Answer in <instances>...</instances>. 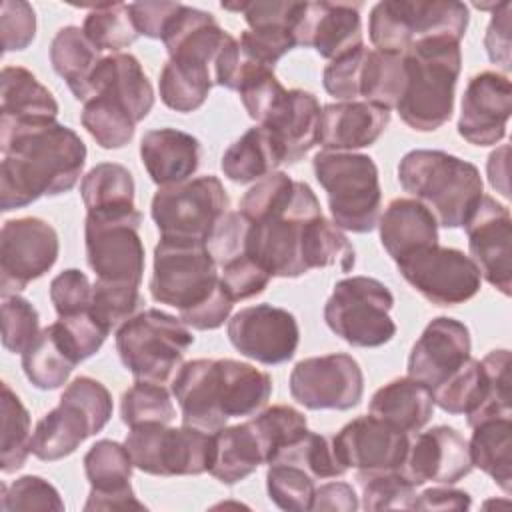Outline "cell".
I'll return each instance as SVG.
<instances>
[{
	"label": "cell",
	"mask_w": 512,
	"mask_h": 512,
	"mask_svg": "<svg viewBox=\"0 0 512 512\" xmlns=\"http://www.w3.org/2000/svg\"><path fill=\"white\" fill-rule=\"evenodd\" d=\"M0 148L2 212L72 190L86 162L82 138L58 122L0 136Z\"/></svg>",
	"instance_id": "1"
},
{
	"label": "cell",
	"mask_w": 512,
	"mask_h": 512,
	"mask_svg": "<svg viewBox=\"0 0 512 512\" xmlns=\"http://www.w3.org/2000/svg\"><path fill=\"white\" fill-rule=\"evenodd\" d=\"M182 424L216 432L230 418L258 414L272 396L270 374L232 358L184 362L172 378Z\"/></svg>",
	"instance_id": "2"
},
{
	"label": "cell",
	"mask_w": 512,
	"mask_h": 512,
	"mask_svg": "<svg viewBox=\"0 0 512 512\" xmlns=\"http://www.w3.org/2000/svg\"><path fill=\"white\" fill-rule=\"evenodd\" d=\"M228 32L210 12L182 6L162 44L168 62L160 70V100L176 112L198 110L214 86V62Z\"/></svg>",
	"instance_id": "3"
},
{
	"label": "cell",
	"mask_w": 512,
	"mask_h": 512,
	"mask_svg": "<svg viewBox=\"0 0 512 512\" xmlns=\"http://www.w3.org/2000/svg\"><path fill=\"white\" fill-rule=\"evenodd\" d=\"M406 86L396 112L406 126L434 132L454 110V90L462 70L460 40L450 36L424 38L406 48Z\"/></svg>",
	"instance_id": "4"
},
{
	"label": "cell",
	"mask_w": 512,
	"mask_h": 512,
	"mask_svg": "<svg viewBox=\"0 0 512 512\" xmlns=\"http://www.w3.org/2000/svg\"><path fill=\"white\" fill-rule=\"evenodd\" d=\"M398 182L442 228H460L484 194L480 170L444 150L406 152L398 164Z\"/></svg>",
	"instance_id": "5"
},
{
	"label": "cell",
	"mask_w": 512,
	"mask_h": 512,
	"mask_svg": "<svg viewBox=\"0 0 512 512\" xmlns=\"http://www.w3.org/2000/svg\"><path fill=\"white\" fill-rule=\"evenodd\" d=\"M312 168L340 230L366 234L376 228L382 190L378 166L368 154L322 150L314 156Z\"/></svg>",
	"instance_id": "6"
},
{
	"label": "cell",
	"mask_w": 512,
	"mask_h": 512,
	"mask_svg": "<svg viewBox=\"0 0 512 512\" xmlns=\"http://www.w3.org/2000/svg\"><path fill=\"white\" fill-rule=\"evenodd\" d=\"M108 388L90 376L74 378L62 392L56 408L46 412L32 432V454L42 462L70 456L112 418Z\"/></svg>",
	"instance_id": "7"
},
{
	"label": "cell",
	"mask_w": 512,
	"mask_h": 512,
	"mask_svg": "<svg viewBox=\"0 0 512 512\" xmlns=\"http://www.w3.org/2000/svg\"><path fill=\"white\" fill-rule=\"evenodd\" d=\"M192 344L188 326L158 308L134 314L116 330V350L124 368L146 382L164 384L174 378Z\"/></svg>",
	"instance_id": "8"
},
{
	"label": "cell",
	"mask_w": 512,
	"mask_h": 512,
	"mask_svg": "<svg viewBox=\"0 0 512 512\" xmlns=\"http://www.w3.org/2000/svg\"><path fill=\"white\" fill-rule=\"evenodd\" d=\"M468 20V6L456 0H384L370 10L368 36L376 50L404 54L424 38L462 40Z\"/></svg>",
	"instance_id": "9"
},
{
	"label": "cell",
	"mask_w": 512,
	"mask_h": 512,
	"mask_svg": "<svg viewBox=\"0 0 512 512\" xmlns=\"http://www.w3.org/2000/svg\"><path fill=\"white\" fill-rule=\"evenodd\" d=\"M392 308L394 296L384 282L370 276H348L334 284L324 304V320L346 344L378 348L396 334Z\"/></svg>",
	"instance_id": "10"
},
{
	"label": "cell",
	"mask_w": 512,
	"mask_h": 512,
	"mask_svg": "<svg viewBox=\"0 0 512 512\" xmlns=\"http://www.w3.org/2000/svg\"><path fill=\"white\" fill-rule=\"evenodd\" d=\"M148 288L156 302L178 312L192 310L214 296L220 288V276L206 242L160 238L154 248Z\"/></svg>",
	"instance_id": "11"
},
{
	"label": "cell",
	"mask_w": 512,
	"mask_h": 512,
	"mask_svg": "<svg viewBox=\"0 0 512 512\" xmlns=\"http://www.w3.org/2000/svg\"><path fill=\"white\" fill-rule=\"evenodd\" d=\"M134 468L152 476H198L208 472L214 436L196 426L142 424L124 438Z\"/></svg>",
	"instance_id": "12"
},
{
	"label": "cell",
	"mask_w": 512,
	"mask_h": 512,
	"mask_svg": "<svg viewBox=\"0 0 512 512\" xmlns=\"http://www.w3.org/2000/svg\"><path fill=\"white\" fill-rule=\"evenodd\" d=\"M228 194L214 174L160 186L152 196L150 216L160 238L206 242L216 222L228 212Z\"/></svg>",
	"instance_id": "13"
},
{
	"label": "cell",
	"mask_w": 512,
	"mask_h": 512,
	"mask_svg": "<svg viewBox=\"0 0 512 512\" xmlns=\"http://www.w3.org/2000/svg\"><path fill=\"white\" fill-rule=\"evenodd\" d=\"M142 214L126 216L86 214V260L96 280L138 286L144 276V244L138 234Z\"/></svg>",
	"instance_id": "14"
},
{
	"label": "cell",
	"mask_w": 512,
	"mask_h": 512,
	"mask_svg": "<svg viewBox=\"0 0 512 512\" xmlns=\"http://www.w3.org/2000/svg\"><path fill=\"white\" fill-rule=\"evenodd\" d=\"M400 276L428 302L456 306L474 298L482 276L474 260L458 248L426 246L396 260Z\"/></svg>",
	"instance_id": "15"
},
{
	"label": "cell",
	"mask_w": 512,
	"mask_h": 512,
	"mask_svg": "<svg viewBox=\"0 0 512 512\" xmlns=\"http://www.w3.org/2000/svg\"><path fill=\"white\" fill-rule=\"evenodd\" d=\"M58 234L42 218L6 220L0 230V292L18 294L42 278L58 260Z\"/></svg>",
	"instance_id": "16"
},
{
	"label": "cell",
	"mask_w": 512,
	"mask_h": 512,
	"mask_svg": "<svg viewBox=\"0 0 512 512\" xmlns=\"http://www.w3.org/2000/svg\"><path fill=\"white\" fill-rule=\"evenodd\" d=\"M290 394L308 410H350L364 394V374L346 352L310 356L290 372Z\"/></svg>",
	"instance_id": "17"
},
{
	"label": "cell",
	"mask_w": 512,
	"mask_h": 512,
	"mask_svg": "<svg viewBox=\"0 0 512 512\" xmlns=\"http://www.w3.org/2000/svg\"><path fill=\"white\" fill-rule=\"evenodd\" d=\"M228 340L242 356L274 366L296 354L300 328L292 312L264 302L246 306L228 320Z\"/></svg>",
	"instance_id": "18"
},
{
	"label": "cell",
	"mask_w": 512,
	"mask_h": 512,
	"mask_svg": "<svg viewBox=\"0 0 512 512\" xmlns=\"http://www.w3.org/2000/svg\"><path fill=\"white\" fill-rule=\"evenodd\" d=\"M462 226L468 236L470 258L478 266L480 276L504 296H510L512 216L508 206L482 194Z\"/></svg>",
	"instance_id": "19"
},
{
	"label": "cell",
	"mask_w": 512,
	"mask_h": 512,
	"mask_svg": "<svg viewBox=\"0 0 512 512\" xmlns=\"http://www.w3.org/2000/svg\"><path fill=\"white\" fill-rule=\"evenodd\" d=\"M330 444L338 462L346 470H398L406 456L410 434L372 414H366L344 424L332 436Z\"/></svg>",
	"instance_id": "20"
},
{
	"label": "cell",
	"mask_w": 512,
	"mask_h": 512,
	"mask_svg": "<svg viewBox=\"0 0 512 512\" xmlns=\"http://www.w3.org/2000/svg\"><path fill=\"white\" fill-rule=\"evenodd\" d=\"M512 112L510 78L496 70L474 74L464 90L458 134L474 146H494L506 136Z\"/></svg>",
	"instance_id": "21"
},
{
	"label": "cell",
	"mask_w": 512,
	"mask_h": 512,
	"mask_svg": "<svg viewBox=\"0 0 512 512\" xmlns=\"http://www.w3.org/2000/svg\"><path fill=\"white\" fill-rule=\"evenodd\" d=\"M472 468L466 438L452 426H434L410 438L398 472L414 486L426 482L452 486Z\"/></svg>",
	"instance_id": "22"
},
{
	"label": "cell",
	"mask_w": 512,
	"mask_h": 512,
	"mask_svg": "<svg viewBox=\"0 0 512 512\" xmlns=\"http://www.w3.org/2000/svg\"><path fill=\"white\" fill-rule=\"evenodd\" d=\"M470 330L464 322L438 316L428 322L408 356V376L436 388L470 358Z\"/></svg>",
	"instance_id": "23"
},
{
	"label": "cell",
	"mask_w": 512,
	"mask_h": 512,
	"mask_svg": "<svg viewBox=\"0 0 512 512\" xmlns=\"http://www.w3.org/2000/svg\"><path fill=\"white\" fill-rule=\"evenodd\" d=\"M84 472L90 482V494L84 504L92 510H146L132 490L130 478L134 462L124 444L114 440H98L84 454Z\"/></svg>",
	"instance_id": "24"
},
{
	"label": "cell",
	"mask_w": 512,
	"mask_h": 512,
	"mask_svg": "<svg viewBox=\"0 0 512 512\" xmlns=\"http://www.w3.org/2000/svg\"><path fill=\"white\" fill-rule=\"evenodd\" d=\"M296 42L314 48L322 58L336 60L364 46L360 4L306 2L296 26Z\"/></svg>",
	"instance_id": "25"
},
{
	"label": "cell",
	"mask_w": 512,
	"mask_h": 512,
	"mask_svg": "<svg viewBox=\"0 0 512 512\" xmlns=\"http://www.w3.org/2000/svg\"><path fill=\"white\" fill-rule=\"evenodd\" d=\"M92 96L130 116L136 124L142 122L154 106V88L138 58L128 52H114L100 58L90 80V98Z\"/></svg>",
	"instance_id": "26"
},
{
	"label": "cell",
	"mask_w": 512,
	"mask_h": 512,
	"mask_svg": "<svg viewBox=\"0 0 512 512\" xmlns=\"http://www.w3.org/2000/svg\"><path fill=\"white\" fill-rule=\"evenodd\" d=\"M52 92L24 66H4L0 74V136L46 126L58 118Z\"/></svg>",
	"instance_id": "27"
},
{
	"label": "cell",
	"mask_w": 512,
	"mask_h": 512,
	"mask_svg": "<svg viewBox=\"0 0 512 512\" xmlns=\"http://www.w3.org/2000/svg\"><path fill=\"white\" fill-rule=\"evenodd\" d=\"M390 110L372 102H332L322 106L318 146L328 152H354L372 146L388 128Z\"/></svg>",
	"instance_id": "28"
},
{
	"label": "cell",
	"mask_w": 512,
	"mask_h": 512,
	"mask_svg": "<svg viewBox=\"0 0 512 512\" xmlns=\"http://www.w3.org/2000/svg\"><path fill=\"white\" fill-rule=\"evenodd\" d=\"M200 154V140L178 128H154L140 140L142 164L158 186L190 180L200 166Z\"/></svg>",
	"instance_id": "29"
},
{
	"label": "cell",
	"mask_w": 512,
	"mask_h": 512,
	"mask_svg": "<svg viewBox=\"0 0 512 512\" xmlns=\"http://www.w3.org/2000/svg\"><path fill=\"white\" fill-rule=\"evenodd\" d=\"M320 102L308 90H286L276 108L260 124L266 126L284 152V162H298L318 144Z\"/></svg>",
	"instance_id": "30"
},
{
	"label": "cell",
	"mask_w": 512,
	"mask_h": 512,
	"mask_svg": "<svg viewBox=\"0 0 512 512\" xmlns=\"http://www.w3.org/2000/svg\"><path fill=\"white\" fill-rule=\"evenodd\" d=\"M380 242L396 262L414 250L438 244V222L414 198H394L378 218Z\"/></svg>",
	"instance_id": "31"
},
{
	"label": "cell",
	"mask_w": 512,
	"mask_h": 512,
	"mask_svg": "<svg viewBox=\"0 0 512 512\" xmlns=\"http://www.w3.org/2000/svg\"><path fill=\"white\" fill-rule=\"evenodd\" d=\"M368 410L390 426L412 434L420 432L430 422L434 414V400L430 388L406 376L378 388L370 398Z\"/></svg>",
	"instance_id": "32"
},
{
	"label": "cell",
	"mask_w": 512,
	"mask_h": 512,
	"mask_svg": "<svg viewBox=\"0 0 512 512\" xmlns=\"http://www.w3.org/2000/svg\"><path fill=\"white\" fill-rule=\"evenodd\" d=\"M214 436V452L208 474L218 482L232 486L246 480L260 464H266L262 442L250 420L224 426Z\"/></svg>",
	"instance_id": "33"
},
{
	"label": "cell",
	"mask_w": 512,
	"mask_h": 512,
	"mask_svg": "<svg viewBox=\"0 0 512 512\" xmlns=\"http://www.w3.org/2000/svg\"><path fill=\"white\" fill-rule=\"evenodd\" d=\"M284 162V152L266 126L248 128L222 154L220 168L236 184H250L276 172Z\"/></svg>",
	"instance_id": "34"
},
{
	"label": "cell",
	"mask_w": 512,
	"mask_h": 512,
	"mask_svg": "<svg viewBox=\"0 0 512 512\" xmlns=\"http://www.w3.org/2000/svg\"><path fill=\"white\" fill-rule=\"evenodd\" d=\"M80 358L66 342L56 322L40 330L36 340L22 352V370L38 390H56L64 386Z\"/></svg>",
	"instance_id": "35"
},
{
	"label": "cell",
	"mask_w": 512,
	"mask_h": 512,
	"mask_svg": "<svg viewBox=\"0 0 512 512\" xmlns=\"http://www.w3.org/2000/svg\"><path fill=\"white\" fill-rule=\"evenodd\" d=\"M132 172L118 162H100L92 166L80 182L86 214L126 216L136 212Z\"/></svg>",
	"instance_id": "36"
},
{
	"label": "cell",
	"mask_w": 512,
	"mask_h": 512,
	"mask_svg": "<svg viewBox=\"0 0 512 512\" xmlns=\"http://www.w3.org/2000/svg\"><path fill=\"white\" fill-rule=\"evenodd\" d=\"M468 442L474 468L488 474L504 494L512 490V416H492L476 422Z\"/></svg>",
	"instance_id": "37"
},
{
	"label": "cell",
	"mask_w": 512,
	"mask_h": 512,
	"mask_svg": "<svg viewBox=\"0 0 512 512\" xmlns=\"http://www.w3.org/2000/svg\"><path fill=\"white\" fill-rule=\"evenodd\" d=\"M100 58V50L78 26L60 28L50 42L52 68L80 102L90 98V80Z\"/></svg>",
	"instance_id": "38"
},
{
	"label": "cell",
	"mask_w": 512,
	"mask_h": 512,
	"mask_svg": "<svg viewBox=\"0 0 512 512\" xmlns=\"http://www.w3.org/2000/svg\"><path fill=\"white\" fill-rule=\"evenodd\" d=\"M300 260L304 272L336 266L342 272L354 268L356 256L348 236L324 214L308 220L302 230Z\"/></svg>",
	"instance_id": "39"
},
{
	"label": "cell",
	"mask_w": 512,
	"mask_h": 512,
	"mask_svg": "<svg viewBox=\"0 0 512 512\" xmlns=\"http://www.w3.org/2000/svg\"><path fill=\"white\" fill-rule=\"evenodd\" d=\"M406 86L404 56L398 52L366 50L360 76H358V98L384 106L396 108Z\"/></svg>",
	"instance_id": "40"
},
{
	"label": "cell",
	"mask_w": 512,
	"mask_h": 512,
	"mask_svg": "<svg viewBox=\"0 0 512 512\" xmlns=\"http://www.w3.org/2000/svg\"><path fill=\"white\" fill-rule=\"evenodd\" d=\"M2 440H0V470L12 474L26 464L32 452V432H30V412L10 388L2 382Z\"/></svg>",
	"instance_id": "41"
},
{
	"label": "cell",
	"mask_w": 512,
	"mask_h": 512,
	"mask_svg": "<svg viewBox=\"0 0 512 512\" xmlns=\"http://www.w3.org/2000/svg\"><path fill=\"white\" fill-rule=\"evenodd\" d=\"M82 30L86 38L102 52H120L138 40V30L134 26L130 6L122 2H102L92 4L84 18Z\"/></svg>",
	"instance_id": "42"
},
{
	"label": "cell",
	"mask_w": 512,
	"mask_h": 512,
	"mask_svg": "<svg viewBox=\"0 0 512 512\" xmlns=\"http://www.w3.org/2000/svg\"><path fill=\"white\" fill-rule=\"evenodd\" d=\"M438 408L448 414H472L486 396V374L476 358H468L456 372L430 390Z\"/></svg>",
	"instance_id": "43"
},
{
	"label": "cell",
	"mask_w": 512,
	"mask_h": 512,
	"mask_svg": "<svg viewBox=\"0 0 512 512\" xmlns=\"http://www.w3.org/2000/svg\"><path fill=\"white\" fill-rule=\"evenodd\" d=\"M272 462H284V464L300 466L314 480L336 478V476H342L346 472V468L338 462L330 440L326 436L318 434V432H312V430H306L294 442L280 448L268 464H272Z\"/></svg>",
	"instance_id": "44"
},
{
	"label": "cell",
	"mask_w": 512,
	"mask_h": 512,
	"mask_svg": "<svg viewBox=\"0 0 512 512\" xmlns=\"http://www.w3.org/2000/svg\"><path fill=\"white\" fill-rule=\"evenodd\" d=\"M176 416L164 384L136 380L120 400V418L128 428L142 424H170Z\"/></svg>",
	"instance_id": "45"
},
{
	"label": "cell",
	"mask_w": 512,
	"mask_h": 512,
	"mask_svg": "<svg viewBox=\"0 0 512 512\" xmlns=\"http://www.w3.org/2000/svg\"><path fill=\"white\" fill-rule=\"evenodd\" d=\"M356 484L360 488L362 508L376 510H410L416 496V486L410 484L398 470L356 472Z\"/></svg>",
	"instance_id": "46"
},
{
	"label": "cell",
	"mask_w": 512,
	"mask_h": 512,
	"mask_svg": "<svg viewBox=\"0 0 512 512\" xmlns=\"http://www.w3.org/2000/svg\"><path fill=\"white\" fill-rule=\"evenodd\" d=\"M266 490L268 498L288 512L310 510L316 492L314 478L300 466L272 462L266 470Z\"/></svg>",
	"instance_id": "47"
},
{
	"label": "cell",
	"mask_w": 512,
	"mask_h": 512,
	"mask_svg": "<svg viewBox=\"0 0 512 512\" xmlns=\"http://www.w3.org/2000/svg\"><path fill=\"white\" fill-rule=\"evenodd\" d=\"M486 374V396L482 404L466 416L468 426L492 416H512L510 408V350L488 352L480 360Z\"/></svg>",
	"instance_id": "48"
},
{
	"label": "cell",
	"mask_w": 512,
	"mask_h": 512,
	"mask_svg": "<svg viewBox=\"0 0 512 512\" xmlns=\"http://www.w3.org/2000/svg\"><path fill=\"white\" fill-rule=\"evenodd\" d=\"M250 424L254 426L264 454H266V464L272 460V456L284 448L286 444L294 442L300 434L308 430L306 416L286 404H276L270 408L260 410L250 418Z\"/></svg>",
	"instance_id": "49"
},
{
	"label": "cell",
	"mask_w": 512,
	"mask_h": 512,
	"mask_svg": "<svg viewBox=\"0 0 512 512\" xmlns=\"http://www.w3.org/2000/svg\"><path fill=\"white\" fill-rule=\"evenodd\" d=\"M142 306L144 298L138 286L114 284L104 280H96L92 284L90 312L110 332L118 330L128 318L138 314Z\"/></svg>",
	"instance_id": "50"
},
{
	"label": "cell",
	"mask_w": 512,
	"mask_h": 512,
	"mask_svg": "<svg viewBox=\"0 0 512 512\" xmlns=\"http://www.w3.org/2000/svg\"><path fill=\"white\" fill-rule=\"evenodd\" d=\"M80 122L96 144L106 150L124 148L134 138L136 130V122L132 118L110 108L100 98H90L84 102Z\"/></svg>",
	"instance_id": "51"
},
{
	"label": "cell",
	"mask_w": 512,
	"mask_h": 512,
	"mask_svg": "<svg viewBox=\"0 0 512 512\" xmlns=\"http://www.w3.org/2000/svg\"><path fill=\"white\" fill-rule=\"evenodd\" d=\"M0 508L4 512L16 510H54L64 512L60 492L42 476H20L12 484H2Z\"/></svg>",
	"instance_id": "52"
},
{
	"label": "cell",
	"mask_w": 512,
	"mask_h": 512,
	"mask_svg": "<svg viewBox=\"0 0 512 512\" xmlns=\"http://www.w3.org/2000/svg\"><path fill=\"white\" fill-rule=\"evenodd\" d=\"M2 346L8 352L22 354L40 334L38 310L22 296H2Z\"/></svg>",
	"instance_id": "53"
},
{
	"label": "cell",
	"mask_w": 512,
	"mask_h": 512,
	"mask_svg": "<svg viewBox=\"0 0 512 512\" xmlns=\"http://www.w3.org/2000/svg\"><path fill=\"white\" fill-rule=\"evenodd\" d=\"M306 2H292V0H254V2H236L224 4V10L240 12L250 26L256 28H288L296 36L298 20L304 12ZM298 44V42H296Z\"/></svg>",
	"instance_id": "54"
},
{
	"label": "cell",
	"mask_w": 512,
	"mask_h": 512,
	"mask_svg": "<svg viewBox=\"0 0 512 512\" xmlns=\"http://www.w3.org/2000/svg\"><path fill=\"white\" fill-rule=\"evenodd\" d=\"M220 284L224 286L226 294L236 300L252 298L268 286L272 276L266 272L264 266H260L250 254H242L224 266L218 268Z\"/></svg>",
	"instance_id": "55"
},
{
	"label": "cell",
	"mask_w": 512,
	"mask_h": 512,
	"mask_svg": "<svg viewBox=\"0 0 512 512\" xmlns=\"http://www.w3.org/2000/svg\"><path fill=\"white\" fill-rule=\"evenodd\" d=\"M50 300L58 318L86 312L92 304V284L78 268L62 270L50 282Z\"/></svg>",
	"instance_id": "56"
},
{
	"label": "cell",
	"mask_w": 512,
	"mask_h": 512,
	"mask_svg": "<svg viewBox=\"0 0 512 512\" xmlns=\"http://www.w3.org/2000/svg\"><path fill=\"white\" fill-rule=\"evenodd\" d=\"M2 50H26L36 36L34 8L24 0H4L0 4Z\"/></svg>",
	"instance_id": "57"
},
{
	"label": "cell",
	"mask_w": 512,
	"mask_h": 512,
	"mask_svg": "<svg viewBox=\"0 0 512 512\" xmlns=\"http://www.w3.org/2000/svg\"><path fill=\"white\" fill-rule=\"evenodd\" d=\"M366 46L356 48L336 60H330L322 72L324 90L338 102L358 100V76L366 56Z\"/></svg>",
	"instance_id": "58"
},
{
	"label": "cell",
	"mask_w": 512,
	"mask_h": 512,
	"mask_svg": "<svg viewBox=\"0 0 512 512\" xmlns=\"http://www.w3.org/2000/svg\"><path fill=\"white\" fill-rule=\"evenodd\" d=\"M510 12L512 4L508 0L494 4L492 8V18L484 34V48L492 64L500 66L504 72L512 68L510 60Z\"/></svg>",
	"instance_id": "59"
},
{
	"label": "cell",
	"mask_w": 512,
	"mask_h": 512,
	"mask_svg": "<svg viewBox=\"0 0 512 512\" xmlns=\"http://www.w3.org/2000/svg\"><path fill=\"white\" fill-rule=\"evenodd\" d=\"M130 14L134 26L140 36L162 40L166 26L174 18L180 8V2H164V0H146V2H132Z\"/></svg>",
	"instance_id": "60"
},
{
	"label": "cell",
	"mask_w": 512,
	"mask_h": 512,
	"mask_svg": "<svg viewBox=\"0 0 512 512\" xmlns=\"http://www.w3.org/2000/svg\"><path fill=\"white\" fill-rule=\"evenodd\" d=\"M232 306H234V300L226 294L224 286L220 284V288L214 292V296H210L206 302H202L200 306H196L192 310L180 312L178 318L188 328H194V330H216L228 320Z\"/></svg>",
	"instance_id": "61"
},
{
	"label": "cell",
	"mask_w": 512,
	"mask_h": 512,
	"mask_svg": "<svg viewBox=\"0 0 512 512\" xmlns=\"http://www.w3.org/2000/svg\"><path fill=\"white\" fill-rule=\"evenodd\" d=\"M472 506L470 494L448 484L426 488L416 494L410 510H468Z\"/></svg>",
	"instance_id": "62"
},
{
	"label": "cell",
	"mask_w": 512,
	"mask_h": 512,
	"mask_svg": "<svg viewBox=\"0 0 512 512\" xmlns=\"http://www.w3.org/2000/svg\"><path fill=\"white\" fill-rule=\"evenodd\" d=\"M358 508V496L354 488L346 482H326L314 492L310 510H340L354 512Z\"/></svg>",
	"instance_id": "63"
},
{
	"label": "cell",
	"mask_w": 512,
	"mask_h": 512,
	"mask_svg": "<svg viewBox=\"0 0 512 512\" xmlns=\"http://www.w3.org/2000/svg\"><path fill=\"white\" fill-rule=\"evenodd\" d=\"M508 154H510V146L502 144L488 156V164H486V172H488V180H490L492 188L496 192H500L504 198H510V188H508V160L510 158H508Z\"/></svg>",
	"instance_id": "64"
}]
</instances>
